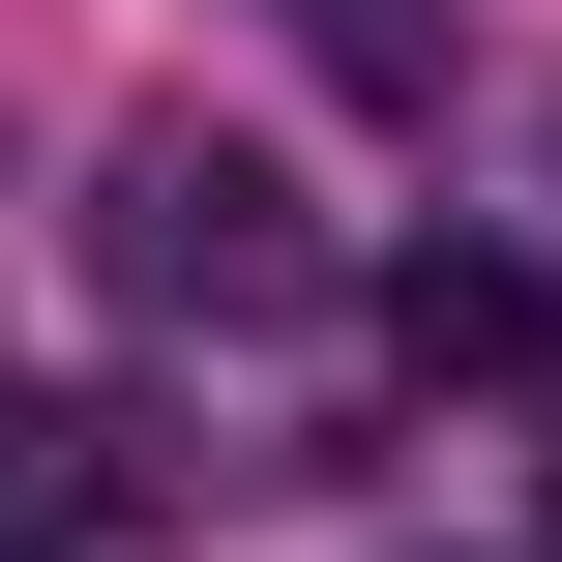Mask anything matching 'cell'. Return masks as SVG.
<instances>
[{"instance_id": "obj_1", "label": "cell", "mask_w": 562, "mask_h": 562, "mask_svg": "<svg viewBox=\"0 0 562 562\" xmlns=\"http://www.w3.org/2000/svg\"><path fill=\"white\" fill-rule=\"evenodd\" d=\"M89 267H119L148 326H296V296H326V207H296L237 119H148V148H119V207H89Z\"/></svg>"}, {"instance_id": "obj_2", "label": "cell", "mask_w": 562, "mask_h": 562, "mask_svg": "<svg viewBox=\"0 0 562 562\" xmlns=\"http://www.w3.org/2000/svg\"><path fill=\"white\" fill-rule=\"evenodd\" d=\"M385 356H415V385H504V415H562V267H504V237H415V267H385Z\"/></svg>"}]
</instances>
